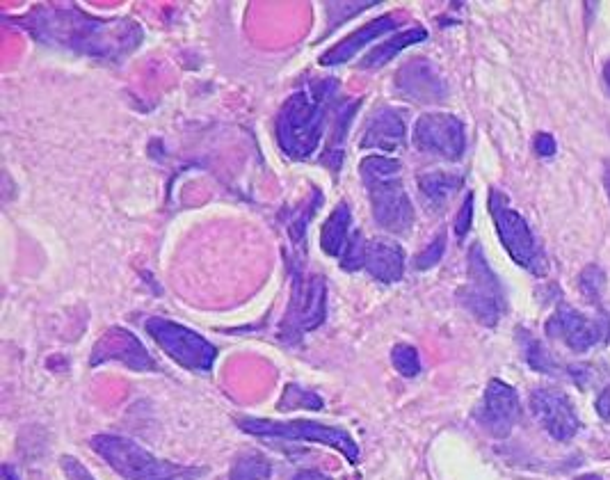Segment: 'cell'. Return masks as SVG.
Returning a JSON list of instances; mask_svg holds the SVG:
<instances>
[{
	"mask_svg": "<svg viewBox=\"0 0 610 480\" xmlns=\"http://www.w3.org/2000/svg\"><path fill=\"white\" fill-rule=\"evenodd\" d=\"M574 480H604V478H601L599 474H585V476H579V478H574Z\"/></svg>",
	"mask_w": 610,
	"mask_h": 480,
	"instance_id": "f35d334b",
	"label": "cell"
},
{
	"mask_svg": "<svg viewBox=\"0 0 610 480\" xmlns=\"http://www.w3.org/2000/svg\"><path fill=\"white\" fill-rule=\"evenodd\" d=\"M92 448L124 480H202L206 469L160 460L147 448L122 435H94Z\"/></svg>",
	"mask_w": 610,
	"mask_h": 480,
	"instance_id": "277c9868",
	"label": "cell"
},
{
	"mask_svg": "<svg viewBox=\"0 0 610 480\" xmlns=\"http://www.w3.org/2000/svg\"><path fill=\"white\" fill-rule=\"evenodd\" d=\"M544 330H547L551 339L563 341L569 350L588 352L590 348L610 341V318L606 314L588 318L583 316L579 309L565 307L563 304V307L547 320Z\"/></svg>",
	"mask_w": 610,
	"mask_h": 480,
	"instance_id": "7c38bea8",
	"label": "cell"
},
{
	"mask_svg": "<svg viewBox=\"0 0 610 480\" xmlns=\"http://www.w3.org/2000/svg\"><path fill=\"white\" fill-rule=\"evenodd\" d=\"M604 83H606L608 92H610V58H608V62L604 64Z\"/></svg>",
	"mask_w": 610,
	"mask_h": 480,
	"instance_id": "74e56055",
	"label": "cell"
},
{
	"mask_svg": "<svg viewBox=\"0 0 610 480\" xmlns=\"http://www.w3.org/2000/svg\"><path fill=\"white\" fill-rule=\"evenodd\" d=\"M238 428L259 439H284V442H309L339 451L350 464L359 462V446L348 430L325 426L316 421H270L256 416H240Z\"/></svg>",
	"mask_w": 610,
	"mask_h": 480,
	"instance_id": "5b68a950",
	"label": "cell"
},
{
	"mask_svg": "<svg viewBox=\"0 0 610 480\" xmlns=\"http://www.w3.org/2000/svg\"><path fill=\"white\" fill-rule=\"evenodd\" d=\"M519 396L517 391L503 380L487 384L485 396L476 407V421L487 435L496 439L508 437L519 421Z\"/></svg>",
	"mask_w": 610,
	"mask_h": 480,
	"instance_id": "4fadbf2b",
	"label": "cell"
},
{
	"mask_svg": "<svg viewBox=\"0 0 610 480\" xmlns=\"http://www.w3.org/2000/svg\"><path fill=\"white\" fill-rule=\"evenodd\" d=\"M291 480H332V478L325 476L323 471H318V469H302Z\"/></svg>",
	"mask_w": 610,
	"mask_h": 480,
	"instance_id": "e575fe53",
	"label": "cell"
},
{
	"mask_svg": "<svg viewBox=\"0 0 610 480\" xmlns=\"http://www.w3.org/2000/svg\"><path fill=\"white\" fill-rule=\"evenodd\" d=\"M489 213H492L496 234H499L510 259L537 277L547 275V256H544L542 247L537 245L531 224L526 222L524 215L510 206L503 192H489Z\"/></svg>",
	"mask_w": 610,
	"mask_h": 480,
	"instance_id": "8992f818",
	"label": "cell"
},
{
	"mask_svg": "<svg viewBox=\"0 0 610 480\" xmlns=\"http://www.w3.org/2000/svg\"><path fill=\"white\" fill-rule=\"evenodd\" d=\"M341 268L357 272L364 270L382 284H396L405 275V250L389 238L352 236L348 252L343 254Z\"/></svg>",
	"mask_w": 610,
	"mask_h": 480,
	"instance_id": "9c48e42d",
	"label": "cell"
},
{
	"mask_svg": "<svg viewBox=\"0 0 610 480\" xmlns=\"http://www.w3.org/2000/svg\"><path fill=\"white\" fill-rule=\"evenodd\" d=\"M519 341H521V350H524V357H526L528 366L535 368V371H540V373H549V375H556V373L560 371L558 359L553 357L551 352H549L547 348H544L540 341L533 339L531 334L521 332Z\"/></svg>",
	"mask_w": 610,
	"mask_h": 480,
	"instance_id": "cb8c5ba5",
	"label": "cell"
},
{
	"mask_svg": "<svg viewBox=\"0 0 610 480\" xmlns=\"http://www.w3.org/2000/svg\"><path fill=\"white\" fill-rule=\"evenodd\" d=\"M320 204H323V195L318 190H311V197L307 202L300 204L293 211V218L288 222V236L293 240V247H304V240H307V227L313 220V215L318 213Z\"/></svg>",
	"mask_w": 610,
	"mask_h": 480,
	"instance_id": "603a6c76",
	"label": "cell"
},
{
	"mask_svg": "<svg viewBox=\"0 0 610 480\" xmlns=\"http://www.w3.org/2000/svg\"><path fill=\"white\" fill-rule=\"evenodd\" d=\"M412 142L421 154L455 163L467 149V133L460 117L451 112H428L416 119Z\"/></svg>",
	"mask_w": 610,
	"mask_h": 480,
	"instance_id": "8fae6325",
	"label": "cell"
},
{
	"mask_svg": "<svg viewBox=\"0 0 610 480\" xmlns=\"http://www.w3.org/2000/svg\"><path fill=\"white\" fill-rule=\"evenodd\" d=\"M19 26L46 46L115 64L128 58L144 37L133 19H99L76 5L35 7L21 16Z\"/></svg>",
	"mask_w": 610,
	"mask_h": 480,
	"instance_id": "6da1fadb",
	"label": "cell"
},
{
	"mask_svg": "<svg viewBox=\"0 0 610 480\" xmlns=\"http://www.w3.org/2000/svg\"><path fill=\"white\" fill-rule=\"evenodd\" d=\"M3 480H19V476L14 474V469L10 467V464H5L3 467Z\"/></svg>",
	"mask_w": 610,
	"mask_h": 480,
	"instance_id": "8d00e7d4",
	"label": "cell"
},
{
	"mask_svg": "<svg viewBox=\"0 0 610 480\" xmlns=\"http://www.w3.org/2000/svg\"><path fill=\"white\" fill-rule=\"evenodd\" d=\"M144 330L167 357L192 373H208L218 359V348L211 341L176 320L154 316L144 323Z\"/></svg>",
	"mask_w": 610,
	"mask_h": 480,
	"instance_id": "52a82bcc",
	"label": "cell"
},
{
	"mask_svg": "<svg viewBox=\"0 0 610 480\" xmlns=\"http://www.w3.org/2000/svg\"><path fill=\"white\" fill-rule=\"evenodd\" d=\"M407 122L405 112L393 106H382L373 110L364 126V133L359 138L361 149H377L384 154H393L405 147Z\"/></svg>",
	"mask_w": 610,
	"mask_h": 480,
	"instance_id": "e0dca14e",
	"label": "cell"
},
{
	"mask_svg": "<svg viewBox=\"0 0 610 480\" xmlns=\"http://www.w3.org/2000/svg\"><path fill=\"white\" fill-rule=\"evenodd\" d=\"M298 407H304V410H320V407H323V400H320L316 394H311V391L298 387V384H288L282 400H279V410L288 412V410H298Z\"/></svg>",
	"mask_w": 610,
	"mask_h": 480,
	"instance_id": "4316f807",
	"label": "cell"
},
{
	"mask_svg": "<svg viewBox=\"0 0 610 480\" xmlns=\"http://www.w3.org/2000/svg\"><path fill=\"white\" fill-rule=\"evenodd\" d=\"M355 234L357 231H352V208L348 202H341L334 206V211L329 213L323 229H320V247L325 254L343 259Z\"/></svg>",
	"mask_w": 610,
	"mask_h": 480,
	"instance_id": "d6986e66",
	"label": "cell"
},
{
	"mask_svg": "<svg viewBox=\"0 0 610 480\" xmlns=\"http://www.w3.org/2000/svg\"><path fill=\"white\" fill-rule=\"evenodd\" d=\"M416 183H419V192L430 211H439V208H444L451 202L457 195V190L462 188V176L453 172H428L421 174Z\"/></svg>",
	"mask_w": 610,
	"mask_h": 480,
	"instance_id": "44dd1931",
	"label": "cell"
},
{
	"mask_svg": "<svg viewBox=\"0 0 610 480\" xmlns=\"http://www.w3.org/2000/svg\"><path fill=\"white\" fill-rule=\"evenodd\" d=\"M597 414L604 421H610V389L606 387L597 398Z\"/></svg>",
	"mask_w": 610,
	"mask_h": 480,
	"instance_id": "836d02e7",
	"label": "cell"
},
{
	"mask_svg": "<svg viewBox=\"0 0 610 480\" xmlns=\"http://www.w3.org/2000/svg\"><path fill=\"white\" fill-rule=\"evenodd\" d=\"M398 21H400L398 14H384V16H380V19L368 21L366 26L350 32V35L341 39L339 44L320 55V64H325V67H334V64H343V62L352 60L359 51H364L368 44L375 42V39H380L384 35H389L391 30H396L400 26Z\"/></svg>",
	"mask_w": 610,
	"mask_h": 480,
	"instance_id": "ac0fdd59",
	"label": "cell"
},
{
	"mask_svg": "<svg viewBox=\"0 0 610 480\" xmlns=\"http://www.w3.org/2000/svg\"><path fill=\"white\" fill-rule=\"evenodd\" d=\"M391 364L403 378H416L421 373V357L419 350L409 343H398L391 350Z\"/></svg>",
	"mask_w": 610,
	"mask_h": 480,
	"instance_id": "484cf974",
	"label": "cell"
},
{
	"mask_svg": "<svg viewBox=\"0 0 610 480\" xmlns=\"http://www.w3.org/2000/svg\"><path fill=\"white\" fill-rule=\"evenodd\" d=\"M62 471L64 476H67V480H96L92 476V471L87 469L78 458H71V455H64L62 458Z\"/></svg>",
	"mask_w": 610,
	"mask_h": 480,
	"instance_id": "1f68e13d",
	"label": "cell"
},
{
	"mask_svg": "<svg viewBox=\"0 0 610 480\" xmlns=\"http://www.w3.org/2000/svg\"><path fill=\"white\" fill-rule=\"evenodd\" d=\"M373 220L389 234H407L414 224V206L403 183V163L391 156H366L359 163Z\"/></svg>",
	"mask_w": 610,
	"mask_h": 480,
	"instance_id": "3957f363",
	"label": "cell"
},
{
	"mask_svg": "<svg viewBox=\"0 0 610 480\" xmlns=\"http://www.w3.org/2000/svg\"><path fill=\"white\" fill-rule=\"evenodd\" d=\"M359 110V101H345L341 108H336L334 115V124H332V142L327 144V156L323 158V163H327L332 167L334 172H339L341 167V158H343V140L345 135H348V128L352 124V119H355V112Z\"/></svg>",
	"mask_w": 610,
	"mask_h": 480,
	"instance_id": "7402d4cb",
	"label": "cell"
},
{
	"mask_svg": "<svg viewBox=\"0 0 610 480\" xmlns=\"http://www.w3.org/2000/svg\"><path fill=\"white\" fill-rule=\"evenodd\" d=\"M393 90L403 99L416 103H439L446 99L448 87L446 80L441 78L439 69L425 58H414L405 62L398 69L396 80H393Z\"/></svg>",
	"mask_w": 610,
	"mask_h": 480,
	"instance_id": "2e32d148",
	"label": "cell"
},
{
	"mask_svg": "<svg viewBox=\"0 0 610 480\" xmlns=\"http://www.w3.org/2000/svg\"><path fill=\"white\" fill-rule=\"evenodd\" d=\"M444 252H446V234H437L435 238H432V243L425 247L423 252L416 254L414 259V268L416 270H430L435 268L437 263L444 259Z\"/></svg>",
	"mask_w": 610,
	"mask_h": 480,
	"instance_id": "83f0119b",
	"label": "cell"
},
{
	"mask_svg": "<svg viewBox=\"0 0 610 480\" xmlns=\"http://www.w3.org/2000/svg\"><path fill=\"white\" fill-rule=\"evenodd\" d=\"M373 5H377V3H371V0H366V3H329L327 12H341L339 16H336V19L329 21V23H332V26H329V30L336 28V26H341V21L350 19V16L364 12V10H368V7H373Z\"/></svg>",
	"mask_w": 610,
	"mask_h": 480,
	"instance_id": "f546056e",
	"label": "cell"
},
{
	"mask_svg": "<svg viewBox=\"0 0 610 480\" xmlns=\"http://www.w3.org/2000/svg\"><path fill=\"white\" fill-rule=\"evenodd\" d=\"M467 261V284L460 291V302L478 323L494 327L505 311L503 286L496 272L489 268L483 247L478 243L471 245Z\"/></svg>",
	"mask_w": 610,
	"mask_h": 480,
	"instance_id": "ba28073f",
	"label": "cell"
},
{
	"mask_svg": "<svg viewBox=\"0 0 610 480\" xmlns=\"http://www.w3.org/2000/svg\"><path fill=\"white\" fill-rule=\"evenodd\" d=\"M579 286H581V293L585 295L588 300H599L601 291H604L606 286V275L604 270H601L599 266H588L579 277Z\"/></svg>",
	"mask_w": 610,
	"mask_h": 480,
	"instance_id": "f1b7e54d",
	"label": "cell"
},
{
	"mask_svg": "<svg viewBox=\"0 0 610 480\" xmlns=\"http://www.w3.org/2000/svg\"><path fill=\"white\" fill-rule=\"evenodd\" d=\"M531 410L542 428L558 442H569L581 430L579 414L563 391L547 387L535 389L531 394Z\"/></svg>",
	"mask_w": 610,
	"mask_h": 480,
	"instance_id": "9a60e30c",
	"label": "cell"
},
{
	"mask_svg": "<svg viewBox=\"0 0 610 480\" xmlns=\"http://www.w3.org/2000/svg\"><path fill=\"white\" fill-rule=\"evenodd\" d=\"M272 474V467L268 458L261 453H243L236 458L234 467L229 471L231 480H268Z\"/></svg>",
	"mask_w": 610,
	"mask_h": 480,
	"instance_id": "d4e9b609",
	"label": "cell"
},
{
	"mask_svg": "<svg viewBox=\"0 0 610 480\" xmlns=\"http://www.w3.org/2000/svg\"><path fill=\"white\" fill-rule=\"evenodd\" d=\"M471 224H473V192H469L467 197H464V204L460 211H457V218H455V236L457 238H467V234L471 231Z\"/></svg>",
	"mask_w": 610,
	"mask_h": 480,
	"instance_id": "4dcf8cb0",
	"label": "cell"
},
{
	"mask_svg": "<svg viewBox=\"0 0 610 480\" xmlns=\"http://www.w3.org/2000/svg\"><path fill=\"white\" fill-rule=\"evenodd\" d=\"M425 39H428V30L425 28H421V26L407 28L403 32H398V35L389 37L387 42L371 48V51L364 55V60L359 62V67L361 69H380V67H384V64L396 58L400 51H405V48L419 44V42H425Z\"/></svg>",
	"mask_w": 610,
	"mask_h": 480,
	"instance_id": "ffe728a7",
	"label": "cell"
},
{
	"mask_svg": "<svg viewBox=\"0 0 610 480\" xmlns=\"http://www.w3.org/2000/svg\"><path fill=\"white\" fill-rule=\"evenodd\" d=\"M604 188H606V195L610 199V160L604 165Z\"/></svg>",
	"mask_w": 610,
	"mask_h": 480,
	"instance_id": "d590c367",
	"label": "cell"
},
{
	"mask_svg": "<svg viewBox=\"0 0 610 480\" xmlns=\"http://www.w3.org/2000/svg\"><path fill=\"white\" fill-rule=\"evenodd\" d=\"M533 147H535V154H537V156L549 158V156L556 154L558 144H556V140H553V135H549V133H537V135H535Z\"/></svg>",
	"mask_w": 610,
	"mask_h": 480,
	"instance_id": "d6a6232c",
	"label": "cell"
},
{
	"mask_svg": "<svg viewBox=\"0 0 610 480\" xmlns=\"http://www.w3.org/2000/svg\"><path fill=\"white\" fill-rule=\"evenodd\" d=\"M336 83L329 80L318 87H304L293 92L279 108L275 135L279 149L293 160H309L316 154L329 124V110Z\"/></svg>",
	"mask_w": 610,
	"mask_h": 480,
	"instance_id": "7a4b0ae2",
	"label": "cell"
},
{
	"mask_svg": "<svg viewBox=\"0 0 610 480\" xmlns=\"http://www.w3.org/2000/svg\"><path fill=\"white\" fill-rule=\"evenodd\" d=\"M108 362H119L122 366L138 373L156 371L158 368L154 357H151L147 348L142 346L138 336H135L131 330H124V327H110V330L103 332L101 339L96 341L90 364L101 366Z\"/></svg>",
	"mask_w": 610,
	"mask_h": 480,
	"instance_id": "5bb4252c",
	"label": "cell"
},
{
	"mask_svg": "<svg viewBox=\"0 0 610 480\" xmlns=\"http://www.w3.org/2000/svg\"><path fill=\"white\" fill-rule=\"evenodd\" d=\"M327 316V284L323 275L302 277L295 272L291 304L282 323V339L288 343L300 341L311 330L325 323Z\"/></svg>",
	"mask_w": 610,
	"mask_h": 480,
	"instance_id": "30bf717a",
	"label": "cell"
}]
</instances>
